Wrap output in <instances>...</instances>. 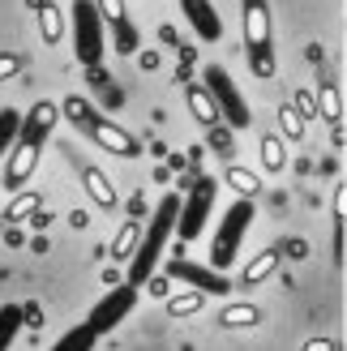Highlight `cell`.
I'll return each instance as SVG.
<instances>
[{"mask_svg":"<svg viewBox=\"0 0 347 351\" xmlns=\"http://www.w3.org/2000/svg\"><path fill=\"white\" fill-rule=\"evenodd\" d=\"M245 47L253 51V73L270 77L274 60H270V9H266V0H245Z\"/></svg>","mask_w":347,"mask_h":351,"instance_id":"cell-1","label":"cell"},{"mask_svg":"<svg viewBox=\"0 0 347 351\" xmlns=\"http://www.w3.org/2000/svg\"><path fill=\"white\" fill-rule=\"evenodd\" d=\"M223 180H228V189H232V193H240V197H257V193H262V180H257L249 167H240V163L223 167Z\"/></svg>","mask_w":347,"mask_h":351,"instance_id":"cell-10","label":"cell"},{"mask_svg":"<svg viewBox=\"0 0 347 351\" xmlns=\"http://www.w3.org/2000/svg\"><path fill=\"white\" fill-rule=\"evenodd\" d=\"M17 73H22V56L17 51H0V82H9Z\"/></svg>","mask_w":347,"mask_h":351,"instance_id":"cell-16","label":"cell"},{"mask_svg":"<svg viewBox=\"0 0 347 351\" xmlns=\"http://www.w3.org/2000/svg\"><path fill=\"white\" fill-rule=\"evenodd\" d=\"M279 133H283V142H304V133H309V120L291 108V103L279 108Z\"/></svg>","mask_w":347,"mask_h":351,"instance_id":"cell-13","label":"cell"},{"mask_svg":"<svg viewBox=\"0 0 347 351\" xmlns=\"http://www.w3.org/2000/svg\"><path fill=\"white\" fill-rule=\"evenodd\" d=\"M313 103H318V116L326 120V125H331L335 133L343 129V95H339V86L326 77L322 86H318V95H313Z\"/></svg>","mask_w":347,"mask_h":351,"instance_id":"cell-5","label":"cell"},{"mask_svg":"<svg viewBox=\"0 0 347 351\" xmlns=\"http://www.w3.org/2000/svg\"><path fill=\"white\" fill-rule=\"evenodd\" d=\"M91 137H95L103 150L120 154V159H133V154H137V137L125 133V129L116 125V120H95V125H91Z\"/></svg>","mask_w":347,"mask_h":351,"instance_id":"cell-3","label":"cell"},{"mask_svg":"<svg viewBox=\"0 0 347 351\" xmlns=\"http://www.w3.org/2000/svg\"><path fill=\"white\" fill-rule=\"evenodd\" d=\"M39 39L47 47H56L64 39V13L56 5H47V0H39Z\"/></svg>","mask_w":347,"mask_h":351,"instance_id":"cell-8","label":"cell"},{"mask_svg":"<svg viewBox=\"0 0 347 351\" xmlns=\"http://www.w3.org/2000/svg\"><path fill=\"white\" fill-rule=\"evenodd\" d=\"M34 167H39V142H30V137H26V142L9 154V167H5V189H13V193H17V189H22V184L30 180V176H34Z\"/></svg>","mask_w":347,"mask_h":351,"instance_id":"cell-2","label":"cell"},{"mask_svg":"<svg viewBox=\"0 0 347 351\" xmlns=\"http://www.w3.org/2000/svg\"><path fill=\"white\" fill-rule=\"evenodd\" d=\"M257 154H262V167L266 171H283L287 167V146L279 133H266L262 142H257Z\"/></svg>","mask_w":347,"mask_h":351,"instance_id":"cell-11","label":"cell"},{"mask_svg":"<svg viewBox=\"0 0 347 351\" xmlns=\"http://www.w3.org/2000/svg\"><path fill=\"white\" fill-rule=\"evenodd\" d=\"M291 108H296L304 120H309V116H318V103H313V95H309V90H296V103H291Z\"/></svg>","mask_w":347,"mask_h":351,"instance_id":"cell-19","label":"cell"},{"mask_svg":"<svg viewBox=\"0 0 347 351\" xmlns=\"http://www.w3.org/2000/svg\"><path fill=\"white\" fill-rule=\"evenodd\" d=\"M300 351H339V343H335V339H309Z\"/></svg>","mask_w":347,"mask_h":351,"instance_id":"cell-20","label":"cell"},{"mask_svg":"<svg viewBox=\"0 0 347 351\" xmlns=\"http://www.w3.org/2000/svg\"><path fill=\"white\" fill-rule=\"evenodd\" d=\"M331 206H335V227H339V232H343V219H347V189H343V184L335 189V197H331Z\"/></svg>","mask_w":347,"mask_h":351,"instance_id":"cell-18","label":"cell"},{"mask_svg":"<svg viewBox=\"0 0 347 351\" xmlns=\"http://www.w3.org/2000/svg\"><path fill=\"white\" fill-rule=\"evenodd\" d=\"M202 304H206V295L202 291H180V295H171L167 300V317H193V313H202Z\"/></svg>","mask_w":347,"mask_h":351,"instance_id":"cell-14","label":"cell"},{"mask_svg":"<svg viewBox=\"0 0 347 351\" xmlns=\"http://www.w3.org/2000/svg\"><path fill=\"white\" fill-rule=\"evenodd\" d=\"M39 206H43L39 193H17V197L5 206V223H22V219H26V215H34Z\"/></svg>","mask_w":347,"mask_h":351,"instance_id":"cell-15","label":"cell"},{"mask_svg":"<svg viewBox=\"0 0 347 351\" xmlns=\"http://www.w3.org/2000/svg\"><path fill=\"white\" fill-rule=\"evenodd\" d=\"M257 322H262V308H257V304H228L219 313L223 330H253Z\"/></svg>","mask_w":347,"mask_h":351,"instance_id":"cell-9","label":"cell"},{"mask_svg":"<svg viewBox=\"0 0 347 351\" xmlns=\"http://www.w3.org/2000/svg\"><path fill=\"white\" fill-rule=\"evenodd\" d=\"M137 236H142V223H137V219L120 223V232H116V240H112V257H116V261H129L133 249H137Z\"/></svg>","mask_w":347,"mask_h":351,"instance_id":"cell-12","label":"cell"},{"mask_svg":"<svg viewBox=\"0 0 347 351\" xmlns=\"http://www.w3.org/2000/svg\"><path fill=\"white\" fill-rule=\"evenodd\" d=\"M184 103H189V112H193L198 125L211 129L215 120H219V103H215V95L206 90V86H189V90H184Z\"/></svg>","mask_w":347,"mask_h":351,"instance_id":"cell-6","label":"cell"},{"mask_svg":"<svg viewBox=\"0 0 347 351\" xmlns=\"http://www.w3.org/2000/svg\"><path fill=\"white\" fill-rule=\"evenodd\" d=\"M99 9L112 26H125V0H99Z\"/></svg>","mask_w":347,"mask_h":351,"instance_id":"cell-17","label":"cell"},{"mask_svg":"<svg viewBox=\"0 0 347 351\" xmlns=\"http://www.w3.org/2000/svg\"><path fill=\"white\" fill-rule=\"evenodd\" d=\"M274 270H279V249H262L245 270H240V287H257V283H266Z\"/></svg>","mask_w":347,"mask_h":351,"instance_id":"cell-7","label":"cell"},{"mask_svg":"<svg viewBox=\"0 0 347 351\" xmlns=\"http://www.w3.org/2000/svg\"><path fill=\"white\" fill-rule=\"evenodd\" d=\"M82 189H86V197H91L95 206H103V210H112L120 197H116V184L103 176L99 167H91V163H82Z\"/></svg>","mask_w":347,"mask_h":351,"instance_id":"cell-4","label":"cell"}]
</instances>
